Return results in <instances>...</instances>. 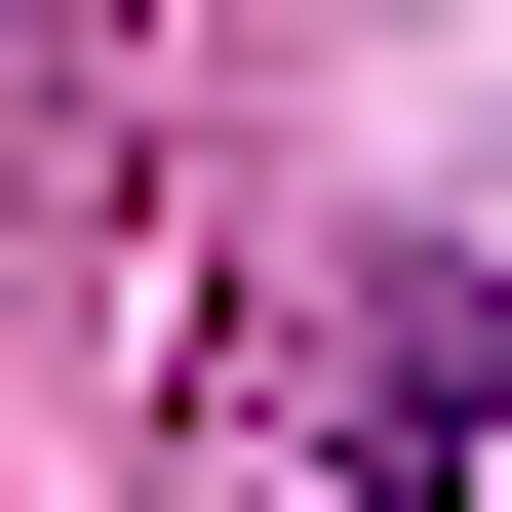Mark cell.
Masks as SVG:
<instances>
[{"instance_id":"obj_1","label":"cell","mask_w":512,"mask_h":512,"mask_svg":"<svg viewBox=\"0 0 512 512\" xmlns=\"http://www.w3.org/2000/svg\"><path fill=\"white\" fill-rule=\"evenodd\" d=\"M473 394H512V316H473Z\"/></svg>"}]
</instances>
